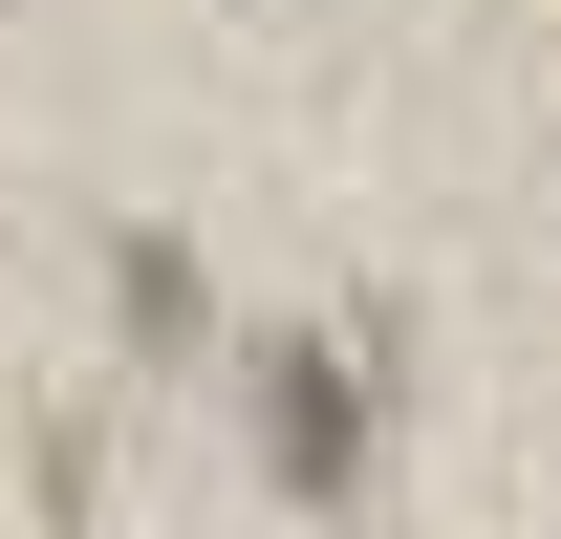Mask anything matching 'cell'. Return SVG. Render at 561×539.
<instances>
[{"label":"cell","instance_id":"obj_1","mask_svg":"<svg viewBox=\"0 0 561 539\" xmlns=\"http://www.w3.org/2000/svg\"><path fill=\"white\" fill-rule=\"evenodd\" d=\"M260 454H280V496H346V474H367V389H346V345H260Z\"/></svg>","mask_w":561,"mask_h":539}]
</instances>
